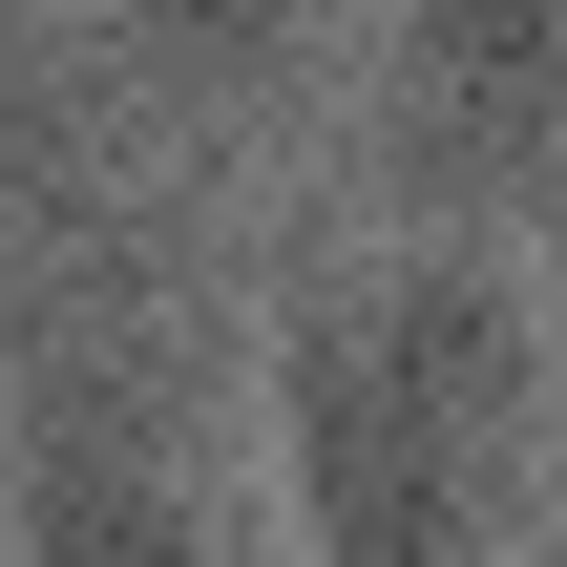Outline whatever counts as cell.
Instances as JSON below:
<instances>
[{"mask_svg":"<svg viewBox=\"0 0 567 567\" xmlns=\"http://www.w3.org/2000/svg\"><path fill=\"white\" fill-rule=\"evenodd\" d=\"M526 295H547V358H567V210L526 231Z\"/></svg>","mask_w":567,"mask_h":567,"instance_id":"5b68a950","label":"cell"},{"mask_svg":"<svg viewBox=\"0 0 567 567\" xmlns=\"http://www.w3.org/2000/svg\"><path fill=\"white\" fill-rule=\"evenodd\" d=\"M400 189L442 231H547L567 210V0H421V42H400Z\"/></svg>","mask_w":567,"mask_h":567,"instance_id":"3957f363","label":"cell"},{"mask_svg":"<svg viewBox=\"0 0 567 567\" xmlns=\"http://www.w3.org/2000/svg\"><path fill=\"white\" fill-rule=\"evenodd\" d=\"M295 567H526L567 505V358L505 231H358L252 316Z\"/></svg>","mask_w":567,"mask_h":567,"instance_id":"7a4b0ae2","label":"cell"},{"mask_svg":"<svg viewBox=\"0 0 567 567\" xmlns=\"http://www.w3.org/2000/svg\"><path fill=\"white\" fill-rule=\"evenodd\" d=\"M147 21H168V42H274L295 0H147Z\"/></svg>","mask_w":567,"mask_h":567,"instance_id":"277c9868","label":"cell"},{"mask_svg":"<svg viewBox=\"0 0 567 567\" xmlns=\"http://www.w3.org/2000/svg\"><path fill=\"white\" fill-rule=\"evenodd\" d=\"M0 567H295L189 189H147L42 63H0Z\"/></svg>","mask_w":567,"mask_h":567,"instance_id":"6da1fadb","label":"cell"}]
</instances>
